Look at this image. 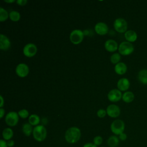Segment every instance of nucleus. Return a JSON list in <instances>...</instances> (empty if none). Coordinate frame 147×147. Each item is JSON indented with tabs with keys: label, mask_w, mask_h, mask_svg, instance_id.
<instances>
[{
	"label": "nucleus",
	"mask_w": 147,
	"mask_h": 147,
	"mask_svg": "<svg viewBox=\"0 0 147 147\" xmlns=\"http://www.w3.org/2000/svg\"><path fill=\"white\" fill-rule=\"evenodd\" d=\"M80 136V130L75 126L69 127L65 133V139L70 144H74L78 142L79 140Z\"/></svg>",
	"instance_id": "1"
},
{
	"label": "nucleus",
	"mask_w": 147,
	"mask_h": 147,
	"mask_svg": "<svg viewBox=\"0 0 147 147\" xmlns=\"http://www.w3.org/2000/svg\"><path fill=\"white\" fill-rule=\"evenodd\" d=\"M47 132L46 128L43 125H37L33 128V136L34 138L38 141H44L47 137Z\"/></svg>",
	"instance_id": "2"
},
{
	"label": "nucleus",
	"mask_w": 147,
	"mask_h": 147,
	"mask_svg": "<svg viewBox=\"0 0 147 147\" xmlns=\"http://www.w3.org/2000/svg\"><path fill=\"white\" fill-rule=\"evenodd\" d=\"M118 50L120 55L128 56L133 52L134 48L132 43L128 41H123L119 44Z\"/></svg>",
	"instance_id": "3"
},
{
	"label": "nucleus",
	"mask_w": 147,
	"mask_h": 147,
	"mask_svg": "<svg viewBox=\"0 0 147 147\" xmlns=\"http://www.w3.org/2000/svg\"><path fill=\"white\" fill-rule=\"evenodd\" d=\"M84 33L80 29L73 30L69 34V40L71 42L75 45L80 44L84 39Z\"/></svg>",
	"instance_id": "4"
},
{
	"label": "nucleus",
	"mask_w": 147,
	"mask_h": 147,
	"mask_svg": "<svg viewBox=\"0 0 147 147\" xmlns=\"http://www.w3.org/2000/svg\"><path fill=\"white\" fill-rule=\"evenodd\" d=\"M125 125L124 122L121 119H115L111 124L110 129L111 131L115 135H119L123 133Z\"/></svg>",
	"instance_id": "5"
},
{
	"label": "nucleus",
	"mask_w": 147,
	"mask_h": 147,
	"mask_svg": "<svg viewBox=\"0 0 147 147\" xmlns=\"http://www.w3.org/2000/svg\"><path fill=\"white\" fill-rule=\"evenodd\" d=\"M113 26L115 31L117 32L120 33H125L127 31V23L124 18H118L114 20Z\"/></svg>",
	"instance_id": "6"
},
{
	"label": "nucleus",
	"mask_w": 147,
	"mask_h": 147,
	"mask_svg": "<svg viewBox=\"0 0 147 147\" xmlns=\"http://www.w3.org/2000/svg\"><path fill=\"white\" fill-rule=\"evenodd\" d=\"M19 121V115L18 113L10 111L5 116V122L9 126H16Z\"/></svg>",
	"instance_id": "7"
},
{
	"label": "nucleus",
	"mask_w": 147,
	"mask_h": 147,
	"mask_svg": "<svg viewBox=\"0 0 147 147\" xmlns=\"http://www.w3.org/2000/svg\"><path fill=\"white\" fill-rule=\"evenodd\" d=\"M37 52V46L33 43H28L23 48V53L27 57H32Z\"/></svg>",
	"instance_id": "8"
},
{
	"label": "nucleus",
	"mask_w": 147,
	"mask_h": 147,
	"mask_svg": "<svg viewBox=\"0 0 147 147\" xmlns=\"http://www.w3.org/2000/svg\"><path fill=\"white\" fill-rule=\"evenodd\" d=\"M29 68L25 63H20L16 68V73L17 76L20 78H25L29 74Z\"/></svg>",
	"instance_id": "9"
},
{
	"label": "nucleus",
	"mask_w": 147,
	"mask_h": 147,
	"mask_svg": "<svg viewBox=\"0 0 147 147\" xmlns=\"http://www.w3.org/2000/svg\"><path fill=\"white\" fill-rule=\"evenodd\" d=\"M122 94L118 88H114L110 90L107 94L108 99L111 102H117L122 99Z\"/></svg>",
	"instance_id": "10"
},
{
	"label": "nucleus",
	"mask_w": 147,
	"mask_h": 147,
	"mask_svg": "<svg viewBox=\"0 0 147 147\" xmlns=\"http://www.w3.org/2000/svg\"><path fill=\"white\" fill-rule=\"evenodd\" d=\"M106 113L108 116L111 118H117L121 114V110L117 105L111 104L107 106L106 109Z\"/></svg>",
	"instance_id": "11"
},
{
	"label": "nucleus",
	"mask_w": 147,
	"mask_h": 147,
	"mask_svg": "<svg viewBox=\"0 0 147 147\" xmlns=\"http://www.w3.org/2000/svg\"><path fill=\"white\" fill-rule=\"evenodd\" d=\"M95 32L99 35L103 36L109 32L107 25L103 22H99L95 24L94 26Z\"/></svg>",
	"instance_id": "12"
},
{
	"label": "nucleus",
	"mask_w": 147,
	"mask_h": 147,
	"mask_svg": "<svg viewBox=\"0 0 147 147\" xmlns=\"http://www.w3.org/2000/svg\"><path fill=\"white\" fill-rule=\"evenodd\" d=\"M104 46L105 49L109 52H115L117 49H118L119 47L117 41L113 39H109L106 41Z\"/></svg>",
	"instance_id": "13"
},
{
	"label": "nucleus",
	"mask_w": 147,
	"mask_h": 147,
	"mask_svg": "<svg viewBox=\"0 0 147 147\" xmlns=\"http://www.w3.org/2000/svg\"><path fill=\"white\" fill-rule=\"evenodd\" d=\"M130 82L128 79L123 78L119 79L117 83V88L121 91H127L130 87Z\"/></svg>",
	"instance_id": "14"
},
{
	"label": "nucleus",
	"mask_w": 147,
	"mask_h": 147,
	"mask_svg": "<svg viewBox=\"0 0 147 147\" xmlns=\"http://www.w3.org/2000/svg\"><path fill=\"white\" fill-rule=\"evenodd\" d=\"M11 42L9 38L3 34H0V49L3 51H7L10 48Z\"/></svg>",
	"instance_id": "15"
},
{
	"label": "nucleus",
	"mask_w": 147,
	"mask_h": 147,
	"mask_svg": "<svg viewBox=\"0 0 147 147\" xmlns=\"http://www.w3.org/2000/svg\"><path fill=\"white\" fill-rule=\"evenodd\" d=\"M127 69V67L126 64L123 62H119L114 66V71L115 73L119 75H124L126 72Z\"/></svg>",
	"instance_id": "16"
},
{
	"label": "nucleus",
	"mask_w": 147,
	"mask_h": 147,
	"mask_svg": "<svg viewBox=\"0 0 147 147\" xmlns=\"http://www.w3.org/2000/svg\"><path fill=\"white\" fill-rule=\"evenodd\" d=\"M124 36L127 41L133 42L137 39V34L133 30H128L124 33Z\"/></svg>",
	"instance_id": "17"
},
{
	"label": "nucleus",
	"mask_w": 147,
	"mask_h": 147,
	"mask_svg": "<svg viewBox=\"0 0 147 147\" xmlns=\"http://www.w3.org/2000/svg\"><path fill=\"white\" fill-rule=\"evenodd\" d=\"M138 79L143 84H147V69H142L138 73Z\"/></svg>",
	"instance_id": "18"
},
{
	"label": "nucleus",
	"mask_w": 147,
	"mask_h": 147,
	"mask_svg": "<svg viewBox=\"0 0 147 147\" xmlns=\"http://www.w3.org/2000/svg\"><path fill=\"white\" fill-rule=\"evenodd\" d=\"M123 101L125 103H129L132 102L134 99V94L131 91H125L122 96Z\"/></svg>",
	"instance_id": "19"
},
{
	"label": "nucleus",
	"mask_w": 147,
	"mask_h": 147,
	"mask_svg": "<svg viewBox=\"0 0 147 147\" xmlns=\"http://www.w3.org/2000/svg\"><path fill=\"white\" fill-rule=\"evenodd\" d=\"M119 142V139L116 136H111L107 140V144L110 147H116Z\"/></svg>",
	"instance_id": "20"
},
{
	"label": "nucleus",
	"mask_w": 147,
	"mask_h": 147,
	"mask_svg": "<svg viewBox=\"0 0 147 147\" xmlns=\"http://www.w3.org/2000/svg\"><path fill=\"white\" fill-rule=\"evenodd\" d=\"M28 122L32 126H37L40 122V118L37 114H33L30 115L28 118Z\"/></svg>",
	"instance_id": "21"
},
{
	"label": "nucleus",
	"mask_w": 147,
	"mask_h": 147,
	"mask_svg": "<svg viewBox=\"0 0 147 147\" xmlns=\"http://www.w3.org/2000/svg\"><path fill=\"white\" fill-rule=\"evenodd\" d=\"M22 130L25 136H29L32 133H33V129L32 128V126L29 123H25L22 125Z\"/></svg>",
	"instance_id": "22"
},
{
	"label": "nucleus",
	"mask_w": 147,
	"mask_h": 147,
	"mask_svg": "<svg viewBox=\"0 0 147 147\" xmlns=\"http://www.w3.org/2000/svg\"><path fill=\"white\" fill-rule=\"evenodd\" d=\"M13 136V131L9 127L5 128L2 131V137L5 140H10Z\"/></svg>",
	"instance_id": "23"
},
{
	"label": "nucleus",
	"mask_w": 147,
	"mask_h": 147,
	"mask_svg": "<svg viewBox=\"0 0 147 147\" xmlns=\"http://www.w3.org/2000/svg\"><path fill=\"white\" fill-rule=\"evenodd\" d=\"M21 15L20 13L16 10H12L9 13V18L13 22L18 21L20 20Z\"/></svg>",
	"instance_id": "24"
},
{
	"label": "nucleus",
	"mask_w": 147,
	"mask_h": 147,
	"mask_svg": "<svg viewBox=\"0 0 147 147\" xmlns=\"http://www.w3.org/2000/svg\"><path fill=\"white\" fill-rule=\"evenodd\" d=\"M9 17V13L3 7H0V21L3 22L6 21Z\"/></svg>",
	"instance_id": "25"
},
{
	"label": "nucleus",
	"mask_w": 147,
	"mask_h": 147,
	"mask_svg": "<svg viewBox=\"0 0 147 147\" xmlns=\"http://www.w3.org/2000/svg\"><path fill=\"white\" fill-rule=\"evenodd\" d=\"M121 55L119 53H114L110 56V61L113 64H117L120 62Z\"/></svg>",
	"instance_id": "26"
},
{
	"label": "nucleus",
	"mask_w": 147,
	"mask_h": 147,
	"mask_svg": "<svg viewBox=\"0 0 147 147\" xmlns=\"http://www.w3.org/2000/svg\"><path fill=\"white\" fill-rule=\"evenodd\" d=\"M18 114L19 115L20 117H21V118H26L28 117H29V111L26 110V109H21L20 110H19V111L18 112Z\"/></svg>",
	"instance_id": "27"
},
{
	"label": "nucleus",
	"mask_w": 147,
	"mask_h": 147,
	"mask_svg": "<svg viewBox=\"0 0 147 147\" xmlns=\"http://www.w3.org/2000/svg\"><path fill=\"white\" fill-rule=\"evenodd\" d=\"M93 141H94V144L95 145L98 146V145H100L102 143L103 139H102V137H100L99 136H97L94 137V138L93 140Z\"/></svg>",
	"instance_id": "28"
},
{
	"label": "nucleus",
	"mask_w": 147,
	"mask_h": 147,
	"mask_svg": "<svg viewBox=\"0 0 147 147\" xmlns=\"http://www.w3.org/2000/svg\"><path fill=\"white\" fill-rule=\"evenodd\" d=\"M106 114H107L106 110H105V109H99L96 113L97 116L99 118H104Z\"/></svg>",
	"instance_id": "29"
},
{
	"label": "nucleus",
	"mask_w": 147,
	"mask_h": 147,
	"mask_svg": "<svg viewBox=\"0 0 147 147\" xmlns=\"http://www.w3.org/2000/svg\"><path fill=\"white\" fill-rule=\"evenodd\" d=\"M16 3L18 5L23 6L26 5V3H28V1L27 0H17Z\"/></svg>",
	"instance_id": "30"
},
{
	"label": "nucleus",
	"mask_w": 147,
	"mask_h": 147,
	"mask_svg": "<svg viewBox=\"0 0 147 147\" xmlns=\"http://www.w3.org/2000/svg\"><path fill=\"white\" fill-rule=\"evenodd\" d=\"M118 138L121 141H125L127 139V134L123 132V133H121L119 135Z\"/></svg>",
	"instance_id": "31"
},
{
	"label": "nucleus",
	"mask_w": 147,
	"mask_h": 147,
	"mask_svg": "<svg viewBox=\"0 0 147 147\" xmlns=\"http://www.w3.org/2000/svg\"><path fill=\"white\" fill-rule=\"evenodd\" d=\"M0 147H7V142L3 140H0Z\"/></svg>",
	"instance_id": "32"
},
{
	"label": "nucleus",
	"mask_w": 147,
	"mask_h": 147,
	"mask_svg": "<svg viewBox=\"0 0 147 147\" xmlns=\"http://www.w3.org/2000/svg\"><path fill=\"white\" fill-rule=\"evenodd\" d=\"M7 146L12 147V146H13L14 145V142L13 140H9V141H7Z\"/></svg>",
	"instance_id": "33"
},
{
	"label": "nucleus",
	"mask_w": 147,
	"mask_h": 147,
	"mask_svg": "<svg viewBox=\"0 0 147 147\" xmlns=\"http://www.w3.org/2000/svg\"><path fill=\"white\" fill-rule=\"evenodd\" d=\"M5 111L3 108H0V118L2 119L5 115Z\"/></svg>",
	"instance_id": "34"
},
{
	"label": "nucleus",
	"mask_w": 147,
	"mask_h": 147,
	"mask_svg": "<svg viewBox=\"0 0 147 147\" xmlns=\"http://www.w3.org/2000/svg\"><path fill=\"white\" fill-rule=\"evenodd\" d=\"M83 147H97V146L92 143H87L84 145Z\"/></svg>",
	"instance_id": "35"
},
{
	"label": "nucleus",
	"mask_w": 147,
	"mask_h": 147,
	"mask_svg": "<svg viewBox=\"0 0 147 147\" xmlns=\"http://www.w3.org/2000/svg\"><path fill=\"white\" fill-rule=\"evenodd\" d=\"M0 99H1V104H0V108H3L4 105V99L2 95H0Z\"/></svg>",
	"instance_id": "36"
},
{
	"label": "nucleus",
	"mask_w": 147,
	"mask_h": 147,
	"mask_svg": "<svg viewBox=\"0 0 147 147\" xmlns=\"http://www.w3.org/2000/svg\"><path fill=\"white\" fill-rule=\"evenodd\" d=\"M4 2L7 3H12L16 2L15 0H4Z\"/></svg>",
	"instance_id": "37"
},
{
	"label": "nucleus",
	"mask_w": 147,
	"mask_h": 147,
	"mask_svg": "<svg viewBox=\"0 0 147 147\" xmlns=\"http://www.w3.org/2000/svg\"><path fill=\"white\" fill-rule=\"evenodd\" d=\"M102 147H104V146H102Z\"/></svg>",
	"instance_id": "38"
}]
</instances>
